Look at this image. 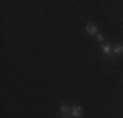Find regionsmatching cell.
<instances>
[{"mask_svg":"<svg viewBox=\"0 0 123 118\" xmlns=\"http://www.w3.org/2000/svg\"><path fill=\"white\" fill-rule=\"evenodd\" d=\"M60 113H62V117L63 118H71L72 117L71 108H69V105L66 104V102L60 105Z\"/></svg>","mask_w":123,"mask_h":118,"instance_id":"6da1fadb","label":"cell"},{"mask_svg":"<svg viewBox=\"0 0 123 118\" xmlns=\"http://www.w3.org/2000/svg\"><path fill=\"white\" fill-rule=\"evenodd\" d=\"M113 52L115 55H119V54H123V45L122 43H117L113 49Z\"/></svg>","mask_w":123,"mask_h":118,"instance_id":"5b68a950","label":"cell"},{"mask_svg":"<svg viewBox=\"0 0 123 118\" xmlns=\"http://www.w3.org/2000/svg\"><path fill=\"white\" fill-rule=\"evenodd\" d=\"M85 30H86L88 34H92V35H93V34H97V26H96L94 24L89 22V24H86Z\"/></svg>","mask_w":123,"mask_h":118,"instance_id":"3957f363","label":"cell"},{"mask_svg":"<svg viewBox=\"0 0 123 118\" xmlns=\"http://www.w3.org/2000/svg\"><path fill=\"white\" fill-rule=\"evenodd\" d=\"M96 35H97V39L99 41V42H104V41H105V37L102 34H96Z\"/></svg>","mask_w":123,"mask_h":118,"instance_id":"8992f818","label":"cell"},{"mask_svg":"<svg viewBox=\"0 0 123 118\" xmlns=\"http://www.w3.org/2000/svg\"><path fill=\"white\" fill-rule=\"evenodd\" d=\"M71 113H72V117L74 118H79V117L83 116V108L79 105H75L71 108Z\"/></svg>","mask_w":123,"mask_h":118,"instance_id":"7a4b0ae2","label":"cell"},{"mask_svg":"<svg viewBox=\"0 0 123 118\" xmlns=\"http://www.w3.org/2000/svg\"><path fill=\"white\" fill-rule=\"evenodd\" d=\"M101 50H102V51H104L105 54L107 55V57H110V55H111V51H113V49H111V45H110V43H107V42L102 43Z\"/></svg>","mask_w":123,"mask_h":118,"instance_id":"277c9868","label":"cell"}]
</instances>
